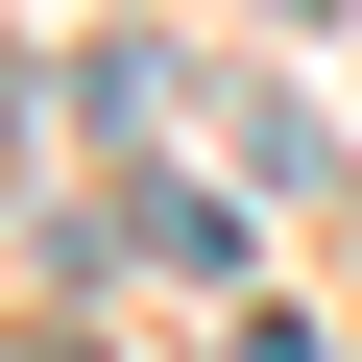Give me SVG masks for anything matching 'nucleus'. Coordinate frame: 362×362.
<instances>
[{"label": "nucleus", "mask_w": 362, "mask_h": 362, "mask_svg": "<svg viewBox=\"0 0 362 362\" xmlns=\"http://www.w3.org/2000/svg\"><path fill=\"white\" fill-rule=\"evenodd\" d=\"M218 362H314V338H290V314H242V338H218Z\"/></svg>", "instance_id": "obj_1"}, {"label": "nucleus", "mask_w": 362, "mask_h": 362, "mask_svg": "<svg viewBox=\"0 0 362 362\" xmlns=\"http://www.w3.org/2000/svg\"><path fill=\"white\" fill-rule=\"evenodd\" d=\"M49 362H97V338H49Z\"/></svg>", "instance_id": "obj_2"}]
</instances>
